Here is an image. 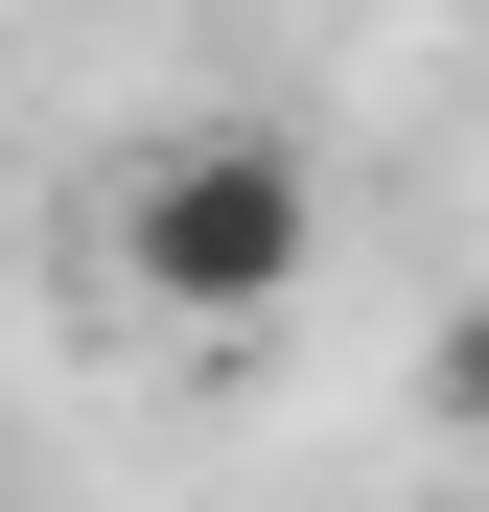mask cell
<instances>
[{"label": "cell", "instance_id": "cell-1", "mask_svg": "<svg viewBox=\"0 0 489 512\" xmlns=\"http://www.w3.org/2000/svg\"><path fill=\"white\" fill-rule=\"evenodd\" d=\"M303 256H326V163H303L280 117H187V140H140L117 210H94V280H117L140 326H280Z\"/></svg>", "mask_w": 489, "mask_h": 512}]
</instances>
